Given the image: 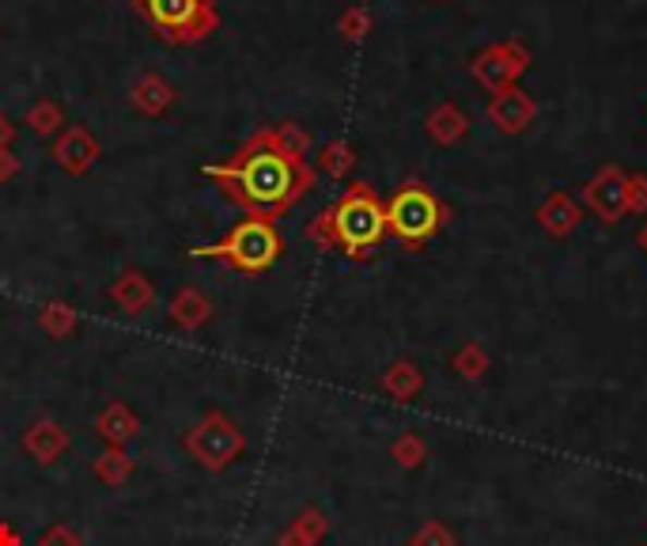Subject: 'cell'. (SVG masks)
<instances>
[{"mask_svg": "<svg viewBox=\"0 0 647 546\" xmlns=\"http://www.w3.org/2000/svg\"><path fill=\"white\" fill-rule=\"evenodd\" d=\"M133 471H137V459H133L125 448H107L99 459L91 463V474L102 482L107 489H122L125 482L133 478Z\"/></svg>", "mask_w": 647, "mask_h": 546, "instance_id": "20", "label": "cell"}, {"mask_svg": "<svg viewBox=\"0 0 647 546\" xmlns=\"http://www.w3.org/2000/svg\"><path fill=\"white\" fill-rule=\"evenodd\" d=\"M485 118L492 122V130L515 137V133L530 130V122L538 118V102L518 88V84H511V88H503V92H492L489 107H485Z\"/></svg>", "mask_w": 647, "mask_h": 546, "instance_id": "9", "label": "cell"}, {"mask_svg": "<svg viewBox=\"0 0 647 546\" xmlns=\"http://www.w3.org/2000/svg\"><path fill=\"white\" fill-rule=\"evenodd\" d=\"M636 243L644 247V255H647V220H644V228H640V235H636Z\"/></svg>", "mask_w": 647, "mask_h": 546, "instance_id": "34", "label": "cell"}, {"mask_svg": "<svg viewBox=\"0 0 647 546\" xmlns=\"http://www.w3.org/2000/svg\"><path fill=\"white\" fill-rule=\"evenodd\" d=\"M628 213H647V175H628Z\"/></svg>", "mask_w": 647, "mask_h": 546, "instance_id": "30", "label": "cell"}, {"mask_svg": "<svg viewBox=\"0 0 647 546\" xmlns=\"http://www.w3.org/2000/svg\"><path fill=\"white\" fill-rule=\"evenodd\" d=\"M447 220H451V209L431 194L425 182L410 179L387 202V235H394L405 251H420Z\"/></svg>", "mask_w": 647, "mask_h": 546, "instance_id": "4", "label": "cell"}, {"mask_svg": "<svg viewBox=\"0 0 647 546\" xmlns=\"http://www.w3.org/2000/svg\"><path fill=\"white\" fill-rule=\"evenodd\" d=\"M202 175L212 179L220 194L231 205H239L246 217L266 220L284 217L315 186V168L284 153L273 125L246 137L223 163H205Z\"/></svg>", "mask_w": 647, "mask_h": 546, "instance_id": "1", "label": "cell"}, {"mask_svg": "<svg viewBox=\"0 0 647 546\" xmlns=\"http://www.w3.org/2000/svg\"><path fill=\"white\" fill-rule=\"evenodd\" d=\"M38 546H84V539L72 524H50L38 535Z\"/></svg>", "mask_w": 647, "mask_h": 546, "instance_id": "29", "label": "cell"}, {"mask_svg": "<svg viewBox=\"0 0 647 546\" xmlns=\"http://www.w3.org/2000/svg\"><path fill=\"white\" fill-rule=\"evenodd\" d=\"M38 327H42V335H50L53 342H61V338H72L80 327V312L65 300H50V304L38 307Z\"/></svg>", "mask_w": 647, "mask_h": 546, "instance_id": "21", "label": "cell"}, {"mask_svg": "<svg viewBox=\"0 0 647 546\" xmlns=\"http://www.w3.org/2000/svg\"><path fill=\"white\" fill-rule=\"evenodd\" d=\"M579 220H583L579 202H575L572 194H564V190H553V194L538 205V225L546 228L549 235H557V240L572 235L575 228H579Z\"/></svg>", "mask_w": 647, "mask_h": 546, "instance_id": "16", "label": "cell"}, {"mask_svg": "<svg viewBox=\"0 0 647 546\" xmlns=\"http://www.w3.org/2000/svg\"><path fill=\"white\" fill-rule=\"evenodd\" d=\"M20 171H23L20 156H15L12 148H0V182H12Z\"/></svg>", "mask_w": 647, "mask_h": 546, "instance_id": "31", "label": "cell"}, {"mask_svg": "<svg viewBox=\"0 0 647 546\" xmlns=\"http://www.w3.org/2000/svg\"><path fill=\"white\" fill-rule=\"evenodd\" d=\"M95 433L107 440V448H130L141 437V417L125 402H107L95 417Z\"/></svg>", "mask_w": 647, "mask_h": 546, "instance_id": "13", "label": "cell"}, {"mask_svg": "<svg viewBox=\"0 0 647 546\" xmlns=\"http://www.w3.org/2000/svg\"><path fill=\"white\" fill-rule=\"evenodd\" d=\"M0 546H23L20 532H15L12 524H0Z\"/></svg>", "mask_w": 647, "mask_h": 546, "instance_id": "33", "label": "cell"}, {"mask_svg": "<svg viewBox=\"0 0 647 546\" xmlns=\"http://www.w3.org/2000/svg\"><path fill=\"white\" fill-rule=\"evenodd\" d=\"M530 69V50H526L518 38H503V43H492L485 46V50L474 53V61H469V73H474V81L481 84V88L489 92H503L511 88V84L518 81V76Z\"/></svg>", "mask_w": 647, "mask_h": 546, "instance_id": "7", "label": "cell"}, {"mask_svg": "<svg viewBox=\"0 0 647 546\" xmlns=\"http://www.w3.org/2000/svg\"><path fill=\"white\" fill-rule=\"evenodd\" d=\"M382 391L390 395V399L398 402H413L420 395V387H425V376H420V368L413 361H394L387 372H382Z\"/></svg>", "mask_w": 647, "mask_h": 546, "instance_id": "19", "label": "cell"}, {"mask_svg": "<svg viewBox=\"0 0 647 546\" xmlns=\"http://www.w3.org/2000/svg\"><path fill=\"white\" fill-rule=\"evenodd\" d=\"M133 8L167 46H197L220 31L216 0H133Z\"/></svg>", "mask_w": 647, "mask_h": 546, "instance_id": "5", "label": "cell"}, {"mask_svg": "<svg viewBox=\"0 0 647 546\" xmlns=\"http://www.w3.org/2000/svg\"><path fill=\"white\" fill-rule=\"evenodd\" d=\"M72 448V437L65 425H58L53 417H35V422L23 429V452L35 459L38 466H50L58 463Z\"/></svg>", "mask_w": 647, "mask_h": 546, "instance_id": "11", "label": "cell"}, {"mask_svg": "<svg viewBox=\"0 0 647 546\" xmlns=\"http://www.w3.org/2000/svg\"><path fill=\"white\" fill-rule=\"evenodd\" d=\"M273 133H277V141H281V148H284L288 156H295V160H307L310 133L303 130L300 122H281V125H273Z\"/></svg>", "mask_w": 647, "mask_h": 546, "instance_id": "26", "label": "cell"}, {"mask_svg": "<svg viewBox=\"0 0 647 546\" xmlns=\"http://www.w3.org/2000/svg\"><path fill=\"white\" fill-rule=\"evenodd\" d=\"M410 546H459V539H454V532H451V527H447V524H439V520H431V524H425L417 535H413Z\"/></svg>", "mask_w": 647, "mask_h": 546, "instance_id": "28", "label": "cell"}, {"mask_svg": "<svg viewBox=\"0 0 647 546\" xmlns=\"http://www.w3.org/2000/svg\"><path fill=\"white\" fill-rule=\"evenodd\" d=\"M330 532V520L322 509H303L300 517H292V524L277 535V546H318Z\"/></svg>", "mask_w": 647, "mask_h": 546, "instance_id": "18", "label": "cell"}, {"mask_svg": "<svg viewBox=\"0 0 647 546\" xmlns=\"http://www.w3.org/2000/svg\"><path fill=\"white\" fill-rule=\"evenodd\" d=\"M425 130H428V137L436 141V145H459V141L469 133V118H466V110H462L459 102H439V107L428 114Z\"/></svg>", "mask_w": 647, "mask_h": 546, "instance_id": "17", "label": "cell"}, {"mask_svg": "<svg viewBox=\"0 0 647 546\" xmlns=\"http://www.w3.org/2000/svg\"><path fill=\"white\" fill-rule=\"evenodd\" d=\"M281 255H284V235L277 228V220L266 217H243L223 240L190 251V258H220V263H228L231 270L246 277L266 274Z\"/></svg>", "mask_w": 647, "mask_h": 546, "instance_id": "3", "label": "cell"}, {"mask_svg": "<svg viewBox=\"0 0 647 546\" xmlns=\"http://www.w3.org/2000/svg\"><path fill=\"white\" fill-rule=\"evenodd\" d=\"M167 319L182 330H202L212 319V300L197 284H182L171 296V304H167Z\"/></svg>", "mask_w": 647, "mask_h": 546, "instance_id": "15", "label": "cell"}, {"mask_svg": "<svg viewBox=\"0 0 647 546\" xmlns=\"http://www.w3.org/2000/svg\"><path fill=\"white\" fill-rule=\"evenodd\" d=\"M107 296H110V304L118 307L122 315H130V319H137V315L148 312L151 304H156V284L148 281V274H141V270H122L110 281V289H107Z\"/></svg>", "mask_w": 647, "mask_h": 546, "instance_id": "12", "label": "cell"}, {"mask_svg": "<svg viewBox=\"0 0 647 546\" xmlns=\"http://www.w3.org/2000/svg\"><path fill=\"white\" fill-rule=\"evenodd\" d=\"M99 153H102L99 137H95L87 125H65L50 145L53 163H58L61 171H69V175H84V171L99 160Z\"/></svg>", "mask_w": 647, "mask_h": 546, "instance_id": "10", "label": "cell"}, {"mask_svg": "<svg viewBox=\"0 0 647 546\" xmlns=\"http://www.w3.org/2000/svg\"><path fill=\"white\" fill-rule=\"evenodd\" d=\"M307 240L318 251H341L353 263H364L387 240V202L367 182H353L338 202L310 220Z\"/></svg>", "mask_w": 647, "mask_h": 546, "instance_id": "2", "label": "cell"}, {"mask_svg": "<svg viewBox=\"0 0 647 546\" xmlns=\"http://www.w3.org/2000/svg\"><path fill=\"white\" fill-rule=\"evenodd\" d=\"M12 141H15V122L0 110V148H12Z\"/></svg>", "mask_w": 647, "mask_h": 546, "instance_id": "32", "label": "cell"}, {"mask_svg": "<svg viewBox=\"0 0 647 546\" xmlns=\"http://www.w3.org/2000/svg\"><path fill=\"white\" fill-rule=\"evenodd\" d=\"M356 168V148L349 145V141H330V145H322V153H318V171L322 175H330L333 182H345L353 175Z\"/></svg>", "mask_w": 647, "mask_h": 546, "instance_id": "22", "label": "cell"}, {"mask_svg": "<svg viewBox=\"0 0 647 546\" xmlns=\"http://www.w3.org/2000/svg\"><path fill=\"white\" fill-rule=\"evenodd\" d=\"M27 125L38 137H58V133L65 130V110L53 99H35L27 107Z\"/></svg>", "mask_w": 647, "mask_h": 546, "instance_id": "23", "label": "cell"}, {"mask_svg": "<svg viewBox=\"0 0 647 546\" xmlns=\"http://www.w3.org/2000/svg\"><path fill=\"white\" fill-rule=\"evenodd\" d=\"M390 456H394V463H398V466H405V471H413V466L425 463L428 448H425V440H420L417 433H402V437H398L394 445H390Z\"/></svg>", "mask_w": 647, "mask_h": 546, "instance_id": "25", "label": "cell"}, {"mask_svg": "<svg viewBox=\"0 0 647 546\" xmlns=\"http://www.w3.org/2000/svg\"><path fill=\"white\" fill-rule=\"evenodd\" d=\"M130 99L144 118H163L174 107V99H179V88L159 73H141L130 88Z\"/></svg>", "mask_w": 647, "mask_h": 546, "instance_id": "14", "label": "cell"}, {"mask_svg": "<svg viewBox=\"0 0 647 546\" xmlns=\"http://www.w3.org/2000/svg\"><path fill=\"white\" fill-rule=\"evenodd\" d=\"M485 368H489V353L481 350V345H462L459 353H454V372L466 379H481Z\"/></svg>", "mask_w": 647, "mask_h": 546, "instance_id": "27", "label": "cell"}, {"mask_svg": "<svg viewBox=\"0 0 647 546\" xmlns=\"http://www.w3.org/2000/svg\"><path fill=\"white\" fill-rule=\"evenodd\" d=\"M186 452L194 456V463H202L205 471L220 474L246 452V437L223 410H209V414L186 433Z\"/></svg>", "mask_w": 647, "mask_h": 546, "instance_id": "6", "label": "cell"}, {"mask_svg": "<svg viewBox=\"0 0 647 546\" xmlns=\"http://www.w3.org/2000/svg\"><path fill=\"white\" fill-rule=\"evenodd\" d=\"M338 31L345 43H364L367 31H371V12H367L364 4H349L338 20Z\"/></svg>", "mask_w": 647, "mask_h": 546, "instance_id": "24", "label": "cell"}, {"mask_svg": "<svg viewBox=\"0 0 647 546\" xmlns=\"http://www.w3.org/2000/svg\"><path fill=\"white\" fill-rule=\"evenodd\" d=\"M583 202L602 225H621V217L628 213V171H621L618 163L598 168L583 186Z\"/></svg>", "mask_w": 647, "mask_h": 546, "instance_id": "8", "label": "cell"}]
</instances>
